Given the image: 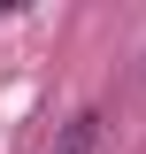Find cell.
I'll list each match as a JSON object with an SVG mask.
<instances>
[{
    "mask_svg": "<svg viewBox=\"0 0 146 154\" xmlns=\"http://www.w3.org/2000/svg\"><path fill=\"white\" fill-rule=\"evenodd\" d=\"M100 123H108L100 108H77L69 123H62V139H54L46 154H100Z\"/></svg>",
    "mask_w": 146,
    "mask_h": 154,
    "instance_id": "cell-1",
    "label": "cell"
}]
</instances>
